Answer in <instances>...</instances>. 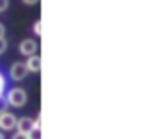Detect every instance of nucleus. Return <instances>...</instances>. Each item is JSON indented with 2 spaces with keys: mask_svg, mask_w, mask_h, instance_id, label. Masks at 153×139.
Wrapping results in <instances>:
<instances>
[{
  "mask_svg": "<svg viewBox=\"0 0 153 139\" xmlns=\"http://www.w3.org/2000/svg\"><path fill=\"white\" fill-rule=\"evenodd\" d=\"M11 139H30V136H27V134H20V132H16L14 136Z\"/></svg>",
  "mask_w": 153,
  "mask_h": 139,
  "instance_id": "10",
  "label": "nucleus"
},
{
  "mask_svg": "<svg viewBox=\"0 0 153 139\" xmlns=\"http://www.w3.org/2000/svg\"><path fill=\"white\" fill-rule=\"evenodd\" d=\"M7 50V41H5V37H0V54H4Z\"/></svg>",
  "mask_w": 153,
  "mask_h": 139,
  "instance_id": "7",
  "label": "nucleus"
},
{
  "mask_svg": "<svg viewBox=\"0 0 153 139\" xmlns=\"http://www.w3.org/2000/svg\"><path fill=\"white\" fill-rule=\"evenodd\" d=\"M36 50H38V43H36L34 39H25V41L20 43V54H22V55L30 57V55H34Z\"/></svg>",
  "mask_w": 153,
  "mask_h": 139,
  "instance_id": "5",
  "label": "nucleus"
},
{
  "mask_svg": "<svg viewBox=\"0 0 153 139\" xmlns=\"http://www.w3.org/2000/svg\"><path fill=\"white\" fill-rule=\"evenodd\" d=\"M9 7V0H0V13H4Z\"/></svg>",
  "mask_w": 153,
  "mask_h": 139,
  "instance_id": "9",
  "label": "nucleus"
},
{
  "mask_svg": "<svg viewBox=\"0 0 153 139\" xmlns=\"http://www.w3.org/2000/svg\"><path fill=\"white\" fill-rule=\"evenodd\" d=\"M16 129H18V132L20 134H27V136H30L32 132H34V120H30V118H20L18 121H16Z\"/></svg>",
  "mask_w": 153,
  "mask_h": 139,
  "instance_id": "4",
  "label": "nucleus"
},
{
  "mask_svg": "<svg viewBox=\"0 0 153 139\" xmlns=\"http://www.w3.org/2000/svg\"><path fill=\"white\" fill-rule=\"evenodd\" d=\"M7 104L13 107H23L27 104V93L22 87H13L7 93Z\"/></svg>",
  "mask_w": 153,
  "mask_h": 139,
  "instance_id": "1",
  "label": "nucleus"
},
{
  "mask_svg": "<svg viewBox=\"0 0 153 139\" xmlns=\"http://www.w3.org/2000/svg\"><path fill=\"white\" fill-rule=\"evenodd\" d=\"M27 73H29V70L25 66V63H14V64L11 66V78L16 80V82L23 80V78L27 77Z\"/></svg>",
  "mask_w": 153,
  "mask_h": 139,
  "instance_id": "3",
  "label": "nucleus"
},
{
  "mask_svg": "<svg viewBox=\"0 0 153 139\" xmlns=\"http://www.w3.org/2000/svg\"><path fill=\"white\" fill-rule=\"evenodd\" d=\"M34 32H36V34H41V22H36V23H34Z\"/></svg>",
  "mask_w": 153,
  "mask_h": 139,
  "instance_id": "11",
  "label": "nucleus"
},
{
  "mask_svg": "<svg viewBox=\"0 0 153 139\" xmlns=\"http://www.w3.org/2000/svg\"><path fill=\"white\" fill-rule=\"evenodd\" d=\"M0 139H4V134H2V130H0Z\"/></svg>",
  "mask_w": 153,
  "mask_h": 139,
  "instance_id": "14",
  "label": "nucleus"
},
{
  "mask_svg": "<svg viewBox=\"0 0 153 139\" xmlns=\"http://www.w3.org/2000/svg\"><path fill=\"white\" fill-rule=\"evenodd\" d=\"M25 66H27V70L29 71H34V73H38V71H41V57L39 55H30L29 59H27V63H25Z\"/></svg>",
  "mask_w": 153,
  "mask_h": 139,
  "instance_id": "6",
  "label": "nucleus"
},
{
  "mask_svg": "<svg viewBox=\"0 0 153 139\" xmlns=\"http://www.w3.org/2000/svg\"><path fill=\"white\" fill-rule=\"evenodd\" d=\"M23 4H27V5H34V4H38L39 0H22Z\"/></svg>",
  "mask_w": 153,
  "mask_h": 139,
  "instance_id": "12",
  "label": "nucleus"
},
{
  "mask_svg": "<svg viewBox=\"0 0 153 139\" xmlns=\"http://www.w3.org/2000/svg\"><path fill=\"white\" fill-rule=\"evenodd\" d=\"M4 89H5V80H4L2 73H0V98H4Z\"/></svg>",
  "mask_w": 153,
  "mask_h": 139,
  "instance_id": "8",
  "label": "nucleus"
},
{
  "mask_svg": "<svg viewBox=\"0 0 153 139\" xmlns=\"http://www.w3.org/2000/svg\"><path fill=\"white\" fill-rule=\"evenodd\" d=\"M4 34H5V27L0 23V37H4Z\"/></svg>",
  "mask_w": 153,
  "mask_h": 139,
  "instance_id": "13",
  "label": "nucleus"
},
{
  "mask_svg": "<svg viewBox=\"0 0 153 139\" xmlns=\"http://www.w3.org/2000/svg\"><path fill=\"white\" fill-rule=\"evenodd\" d=\"M16 121H18V118L14 116V114H11V112H0V130H5V132H9V130H13V129H16Z\"/></svg>",
  "mask_w": 153,
  "mask_h": 139,
  "instance_id": "2",
  "label": "nucleus"
}]
</instances>
